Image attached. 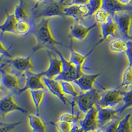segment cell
I'll return each mask as SVG.
<instances>
[{"label":"cell","mask_w":132,"mask_h":132,"mask_svg":"<svg viewBox=\"0 0 132 132\" xmlns=\"http://www.w3.org/2000/svg\"><path fill=\"white\" fill-rule=\"evenodd\" d=\"M31 33L36 40V45L32 48L33 54L44 48L54 51L56 48V45H63L53 36L50 27L49 18H41L38 23L32 21Z\"/></svg>","instance_id":"cell-1"},{"label":"cell","mask_w":132,"mask_h":132,"mask_svg":"<svg viewBox=\"0 0 132 132\" xmlns=\"http://www.w3.org/2000/svg\"><path fill=\"white\" fill-rule=\"evenodd\" d=\"M101 93L96 89L82 92L79 93L77 97L73 98H75L73 102L76 103L80 111L85 114L98 103L101 98Z\"/></svg>","instance_id":"cell-2"},{"label":"cell","mask_w":132,"mask_h":132,"mask_svg":"<svg viewBox=\"0 0 132 132\" xmlns=\"http://www.w3.org/2000/svg\"><path fill=\"white\" fill-rule=\"evenodd\" d=\"M53 52L57 54L62 62V73L55 79L58 81H66L73 82L75 80L79 78L80 77L84 74L82 71L79 70L77 68H75L73 65H72L69 62V60H66L63 56V54L60 52V50L57 48Z\"/></svg>","instance_id":"cell-3"},{"label":"cell","mask_w":132,"mask_h":132,"mask_svg":"<svg viewBox=\"0 0 132 132\" xmlns=\"http://www.w3.org/2000/svg\"><path fill=\"white\" fill-rule=\"evenodd\" d=\"M64 2L62 0H51L42 8L35 13V19L50 18L54 16H65L64 14Z\"/></svg>","instance_id":"cell-4"},{"label":"cell","mask_w":132,"mask_h":132,"mask_svg":"<svg viewBox=\"0 0 132 132\" xmlns=\"http://www.w3.org/2000/svg\"><path fill=\"white\" fill-rule=\"evenodd\" d=\"M25 83L23 88H21L19 95L24 93L26 90H44L46 86L44 84L42 78L44 76V71L40 73H35L29 70L24 73Z\"/></svg>","instance_id":"cell-5"},{"label":"cell","mask_w":132,"mask_h":132,"mask_svg":"<svg viewBox=\"0 0 132 132\" xmlns=\"http://www.w3.org/2000/svg\"><path fill=\"white\" fill-rule=\"evenodd\" d=\"M112 17L117 24L120 34L124 40L127 41L131 39V36L130 35V29L132 22L131 15L123 11L116 13Z\"/></svg>","instance_id":"cell-6"},{"label":"cell","mask_w":132,"mask_h":132,"mask_svg":"<svg viewBox=\"0 0 132 132\" xmlns=\"http://www.w3.org/2000/svg\"><path fill=\"white\" fill-rule=\"evenodd\" d=\"M121 102H122V91L118 88H114L101 93V98L98 104L101 107L114 108Z\"/></svg>","instance_id":"cell-7"},{"label":"cell","mask_w":132,"mask_h":132,"mask_svg":"<svg viewBox=\"0 0 132 132\" xmlns=\"http://www.w3.org/2000/svg\"><path fill=\"white\" fill-rule=\"evenodd\" d=\"M48 56L49 66L46 71H44V76L50 79H56L62 71V62L57 54L51 50H46Z\"/></svg>","instance_id":"cell-8"},{"label":"cell","mask_w":132,"mask_h":132,"mask_svg":"<svg viewBox=\"0 0 132 132\" xmlns=\"http://www.w3.org/2000/svg\"><path fill=\"white\" fill-rule=\"evenodd\" d=\"M98 108L96 106H93L87 113L84 118L79 122V126L85 132H92L98 128Z\"/></svg>","instance_id":"cell-9"},{"label":"cell","mask_w":132,"mask_h":132,"mask_svg":"<svg viewBox=\"0 0 132 132\" xmlns=\"http://www.w3.org/2000/svg\"><path fill=\"white\" fill-rule=\"evenodd\" d=\"M14 111L20 112L25 115L29 114V112L27 110L22 108L16 103L13 94L2 97L0 101V112L2 117H4L7 114Z\"/></svg>","instance_id":"cell-10"},{"label":"cell","mask_w":132,"mask_h":132,"mask_svg":"<svg viewBox=\"0 0 132 132\" xmlns=\"http://www.w3.org/2000/svg\"><path fill=\"white\" fill-rule=\"evenodd\" d=\"M104 41L102 39H100L95 44V45L93 46V47L91 48V50L89 52H87L86 54H82L81 53L75 51V50H74L73 47L72 40H71L69 46H67L68 49L69 50V51H70V57H69V62L71 64L73 65L75 68H77L79 70L82 71V65H83V63H84L86 59L88 57V56H90V54H92V52L94 51V50L96 48V47L98 44L102 43Z\"/></svg>","instance_id":"cell-11"},{"label":"cell","mask_w":132,"mask_h":132,"mask_svg":"<svg viewBox=\"0 0 132 132\" xmlns=\"http://www.w3.org/2000/svg\"><path fill=\"white\" fill-rule=\"evenodd\" d=\"M33 53L24 57H15L10 59H6L7 63H9L15 71L19 73H24L32 68L31 57Z\"/></svg>","instance_id":"cell-12"},{"label":"cell","mask_w":132,"mask_h":132,"mask_svg":"<svg viewBox=\"0 0 132 132\" xmlns=\"http://www.w3.org/2000/svg\"><path fill=\"white\" fill-rule=\"evenodd\" d=\"M1 82L2 87L19 95L21 88L18 79L16 75L3 69L2 66L1 67Z\"/></svg>","instance_id":"cell-13"},{"label":"cell","mask_w":132,"mask_h":132,"mask_svg":"<svg viewBox=\"0 0 132 132\" xmlns=\"http://www.w3.org/2000/svg\"><path fill=\"white\" fill-rule=\"evenodd\" d=\"M97 24L98 23L95 22L92 25L87 27L81 24L79 21H76L70 27L69 36L77 40H84L87 38V35H89V33L95 27H97Z\"/></svg>","instance_id":"cell-14"},{"label":"cell","mask_w":132,"mask_h":132,"mask_svg":"<svg viewBox=\"0 0 132 132\" xmlns=\"http://www.w3.org/2000/svg\"><path fill=\"white\" fill-rule=\"evenodd\" d=\"M44 84L46 86V88L49 90L50 93L57 98L62 103L67 104L68 101L65 96V94L62 90V86L60 85V81H57L55 79L48 78L44 76L42 78Z\"/></svg>","instance_id":"cell-15"},{"label":"cell","mask_w":132,"mask_h":132,"mask_svg":"<svg viewBox=\"0 0 132 132\" xmlns=\"http://www.w3.org/2000/svg\"><path fill=\"white\" fill-rule=\"evenodd\" d=\"M96 106L98 108L97 118L100 127H103L107 123L112 122L116 118L118 114H119L118 109H114L111 107H101L98 104Z\"/></svg>","instance_id":"cell-16"},{"label":"cell","mask_w":132,"mask_h":132,"mask_svg":"<svg viewBox=\"0 0 132 132\" xmlns=\"http://www.w3.org/2000/svg\"><path fill=\"white\" fill-rule=\"evenodd\" d=\"M102 73L85 74L84 73L77 79L75 80L73 83L78 86L82 92L88 91L95 89L94 84L96 80L101 76Z\"/></svg>","instance_id":"cell-17"},{"label":"cell","mask_w":132,"mask_h":132,"mask_svg":"<svg viewBox=\"0 0 132 132\" xmlns=\"http://www.w3.org/2000/svg\"><path fill=\"white\" fill-rule=\"evenodd\" d=\"M88 12L89 9L87 5H69L64 8L65 16L72 17L76 21H79L82 17H87Z\"/></svg>","instance_id":"cell-18"},{"label":"cell","mask_w":132,"mask_h":132,"mask_svg":"<svg viewBox=\"0 0 132 132\" xmlns=\"http://www.w3.org/2000/svg\"><path fill=\"white\" fill-rule=\"evenodd\" d=\"M102 8L108 11L111 16H114L116 13L123 12L132 9L131 7L120 3L118 0H103Z\"/></svg>","instance_id":"cell-19"},{"label":"cell","mask_w":132,"mask_h":132,"mask_svg":"<svg viewBox=\"0 0 132 132\" xmlns=\"http://www.w3.org/2000/svg\"><path fill=\"white\" fill-rule=\"evenodd\" d=\"M5 12L6 14V19L5 20L4 23L0 26L1 35L2 36L3 33L5 32L17 35L16 31V25L18 21L16 19L13 13L9 14L7 10H5Z\"/></svg>","instance_id":"cell-20"},{"label":"cell","mask_w":132,"mask_h":132,"mask_svg":"<svg viewBox=\"0 0 132 132\" xmlns=\"http://www.w3.org/2000/svg\"><path fill=\"white\" fill-rule=\"evenodd\" d=\"M101 39L103 41L106 40L109 36L115 37L116 31L117 30V24L114 21L112 16L109 19L106 23L101 24Z\"/></svg>","instance_id":"cell-21"},{"label":"cell","mask_w":132,"mask_h":132,"mask_svg":"<svg viewBox=\"0 0 132 132\" xmlns=\"http://www.w3.org/2000/svg\"><path fill=\"white\" fill-rule=\"evenodd\" d=\"M27 116L29 123L32 132H47L46 127L42 119L38 114H30Z\"/></svg>","instance_id":"cell-22"},{"label":"cell","mask_w":132,"mask_h":132,"mask_svg":"<svg viewBox=\"0 0 132 132\" xmlns=\"http://www.w3.org/2000/svg\"><path fill=\"white\" fill-rule=\"evenodd\" d=\"M13 14L18 21L22 20H28L29 14L27 12L24 0H19V3L15 6Z\"/></svg>","instance_id":"cell-23"},{"label":"cell","mask_w":132,"mask_h":132,"mask_svg":"<svg viewBox=\"0 0 132 132\" xmlns=\"http://www.w3.org/2000/svg\"><path fill=\"white\" fill-rule=\"evenodd\" d=\"M30 96L32 100L33 104L35 105L36 109V114L39 115V108L40 106L41 102L43 100L44 95V90L40 89V90H30Z\"/></svg>","instance_id":"cell-24"},{"label":"cell","mask_w":132,"mask_h":132,"mask_svg":"<svg viewBox=\"0 0 132 132\" xmlns=\"http://www.w3.org/2000/svg\"><path fill=\"white\" fill-rule=\"evenodd\" d=\"M131 114H127L124 118L119 121L115 132H132L131 123Z\"/></svg>","instance_id":"cell-25"},{"label":"cell","mask_w":132,"mask_h":132,"mask_svg":"<svg viewBox=\"0 0 132 132\" xmlns=\"http://www.w3.org/2000/svg\"><path fill=\"white\" fill-rule=\"evenodd\" d=\"M127 47L126 40H123L122 38H116L110 42L109 44L110 50L115 53L125 52Z\"/></svg>","instance_id":"cell-26"},{"label":"cell","mask_w":132,"mask_h":132,"mask_svg":"<svg viewBox=\"0 0 132 132\" xmlns=\"http://www.w3.org/2000/svg\"><path fill=\"white\" fill-rule=\"evenodd\" d=\"M32 23L28 20H22L17 21L16 25V31L17 35H26L31 32Z\"/></svg>","instance_id":"cell-27"},{"label":"cell","mask_w":132,"mask_h":132,"mask_svg":"<svg viewBox=\"0 0 132 132\" xmlns=\"http://www.w3.org/2000/svg\"><path fill=\"white\" fill-rule=\"evenodd\" d=\"M122 95L123 104L121 108L118 109L119 114H121L126 110L132 107V89L128 91H122Z\"/></svg>","instance_id":"cell-28"},{"label":"cell","mask_w":132,"mask_h":132,"mask_svg":"<svg viewBox=\"0 0 132 132\" xmlns=\"http://www.w3.org/2000/svg\"><path fill=\"white\" fill-rule=\"evenodd\" d=\"M60 82L65 95L71 96L73 98H75L78 96L79 93L75 90L72 82L66 81H60Z\"/></svg>","instance_id":"cell-29"},{"label":"cell","mask_w":132,"mask_h":132,"mask_svg":"<svg viewBox=\"0 0 132 132\" xmlns=\"http://www.w3.org/2000/svg\"><path fill=\"white\" fill-rule=\"evenodd\" d=\"M103 0H89L87 3V7L89 9V12L87 15V17H90L92 15H95V13L102 9Z\"/></svg>","instance_id":"cell-30"},{"label":"cell","mask_w":132,"mask_h":132,"mask_svg":"<svg viewBox=\"0 0 132 132\" xmlns=\"http://www.w3.org/2000/svg\"><path fill=\"white\" fill-rule=\"evenodd\" d=\"M131 85H132V65H128L123 71L122 82L118 88L122 87H128Z\"/></svg>","instance_id":"cell-31"},{"label":"cell","mask_w":132,"mask_h":132,"mask_svg":"<svg viewBox=\"0 0 132 132\" xmlns=\"http://www.w3.org/2000/svg\"><path fill=\"white\" fill-rule=\"evenodd\" d=\"M95 17L96 23H97L98 24H102L106 23L109 20V19L111 17V15L108 11L102 8L95 13Z\"/></svg>","instance_id":"cell-32"},{"label":"cell","mask_w":132,"mask_h":132,"mask_svg":"<svg viewBox=\"0 0 132 132\" xmlns=\"http://www.w3.org/2000/svg\"><path fill=\"white\" fill-rule=\"evenodd\" d=\"M51 123L55 126L58 132H71L72 131L74 126V124L64 122V121H61V120H59L56 123Z\"/></svg>","instance_id":"cell-33"},{"label":"cell","mask_w":132,"mask_h":132,"mask_svg":"<svg viewBox=\"0 0 132 132\" xmlns=\"http://www.w3.org/2000/svg\"><path fill=\"white\" fill-rule=\"evenodd\" d=\"M80 118L79 116H75L73 113H63L60 116L59 120L64 121V122H69V123L75 124L79 123L80 121Z\"/></svg>","instance_id":"cell-34"},{"label":"cell","mask_w":132,"mask_h":132,"mask_svg":"<svg viewBox=\"0 0 132 132\" xmlns=\"http://www.w3.org/2000/svg\"><path fill=\"white\" fill-rule=\"evenodd\" d=\"M21 123V122H15V123H4L3 122H1L0 123L1 131L0 132H11Z\"/></svg>","instance_id":"cell-35"},{"label":"cell","mask_w":132,"mask_h":132,"mask_svg":"<svg viewBox=\"0 0 132 132\" xmlns=\"http://www.w3.org/2000/svg\"><path fill=\"white\" fill-rule=\"evenodd\" d=\"M127 47L125 52L128 60V65H132V39L126 41Z\"/></svg>","instance_id":"cell-36"},{"label":"cell","mask_w":132,"mask_h":132,"mask_svg":"<svg viewBox=\"0 0 132 132\" xmlns=\"http://www.w3.org/2000/svg\"><path fill=\"white\" fill-rule=\"evenodd\" d=\"M118 124V121H114L112 122L109 126L106 128L105 132H115L116 128H117Z\"/></svg>","instance_id":"cell-37"},{"label":"cell","mask_w":132,"mask_h":132,"mask_svg":"<svg viewBox=\"0 0 132 132\" xmlns=\"http://www.w3.org/2000/svg\"><path fill=\"white\" fill-rule=\"evenodd\" d=\"M1 55H2V58L5 56V57H9V59L11 58V56L10 55V54L9 53V51L8 50L6 49V48L4 47V45L3 44L2 42H1Z\"/></svg>","instance_id":"cell-38"},{"label":"cell","mask_w":132,"mask_h":132,"mask_svg":"<svg viewBox=\"0 0 132 132\" xmlns=\"http://www.w3.org/2000/svg\"><path fill=\"white\" fill-rule=\"evenodd\" d=\"M89 0H71L70 5H87L89 3Z\"/></svg>","instance_id":"cell-39"},{"label":"cell","mask_w":132,"mask_h":132,"mask_svg":"<svg viewBox=\"0 0 132 132\" xmlns=\"http://www.w3.org/2000/svg\"><path fill=\"white\" fill-rule=\"evenodd\" d=\"M71 132H85V131L82 130L81 128H80V126H79V123H75V124H74L73 128L72 131H71Z\"/></svg>","instance_id":"cell-40"},{"label":"cell","mask_w":132,"mask_h":132,"mask_svg":"<svg viewBox=\"0 0 132 132\" xmlns=\"http://www.w3.org/2000/svg\"><path fill=\"white\" fill-rule=\"evenodd\" d=\"M120 3L124 5H128L131 2H132V0H118Z\"/></svg>","instance_id":"cell-41"},{"label":"cell","mask_w":132,"mask_h":132,"mask_svg":"<svg viewBox=\"0 0 132 132\" xmlns=\"http://www.w3.org/2000/svg\"><path fill=\"white\" fill-rule=\"evenodd\" d=\"M92 132H105V131L102 130V129H101V128H98V129H96V130L93 131H92Z\"/></svg>","instance_id":"cell-42"},{"label":"cell","mask_w":132,"mask_h":132,"mask_svg":"<svg viewBox=\"0 0 132 132\" xmlns=\"http://www.w3.org/2000/svg\"><path fill=\"white\" fill-rule=\"evenodd\" d=\"M36 1H37L38 2H44V0H36Z\"/></svg>","instance_id":"cell-43"},{"label":"cell","mask_w":132,"mask_h":132,"mask_svg":"<svg viewBox=\"0 0 132 132\" xmlns=\"http://www.w3.org/2000/svg\"><path fill=\"white\" fill-rule=\"evenodd\" d=\"M131 110H132V109H131ZM131 125H132V120H131Z\"/></svg>","instance_id":"cell-44"},{"label":"cell","mask_w":132,"mask_h":132,"mask_svg":"<svg viewBox=\"0 0 132 132\" xmlns=\"http://www.w3.org/2000/svg\"><path fill=\"white\" fill-rule=\"evenodd\" d=\"M63 2H64V1H65V0H63Z\"/></svg>","instance_id":"cell-45"}]
</instances>
